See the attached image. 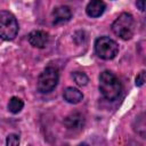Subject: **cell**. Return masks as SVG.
<instances>
[{
  "label": "cell",
  "mask_w": 146,
  "mask_h": 146,
  "mask_svg": "<svg viewBox=\"0 0 146 146\" xmlns=\"http://www.w3.org/2000/svg\"><path fill=\"white\" fill-rule=\"evenodd\" d=\"M51 17H52L54 24H63L71 19L72 11H71L70 7H67V6H59L54 9Z\"/></svg>",
  "instance_id": "ba28073f"
},
{
  "label": "cell",
  "mask_w": 146,
  "mask_h": 146,
  "mask_svg": "<svg viewBox=\"0 0 146 146\" xmlns=\"http://www.w3.org/2000/svg\"><path fill=\"white\" fill-rule=\"evenodd\" d=\"M6 144L7 145H18L19 144V136L18 135H15V133H11V135H8L7 136V139H6Z\"/></svg>",
  "instance_id": "4fadbf2b"
},
{
  "label": "cell",
  "mask_w": 146,
  "mask_h": 146,
  "mask_svg": "<svg viewBox=\"0 0 146 146\" xmlns=\"http://www.w3.org/2000/svg\"><path fill=\"white\" fill-rule=\"evenodd\" d=\"M72 78H73V80L75 81V83L78 86H86L88 83V81H89L88 76L83 72H74L72 74Z\"/></svg>",
  "instance_id": "7c38bea8"
},
{
  "label": "cell",
  "mask_w": 146,
  "mask_h": 146,
  "mask_svg": "<svg viewBox=\"0 0 146 146\" xmlns=\"http://www.w3.org/2000/svg\"><path fill=\"white\" fill-rule=\"evenodd\" d=\"M136 5H137V7H138L139 10H141V11L145 10V0H137Z\"/></svg>",
  "instance_id": "9a60e30c"
},
{
  "label": "cell",
  "mask_w": 146,
  "mask_h": 146,
  "mask_svg": "<svg viewBox=\"0 0 146 146\" xmlns=\"http://www.w3.org/2000/svg\"><path fill=\"white\" fill-rule=\"evenodd\" d=\"M64 124H65L66 129H68L73 132H78L84 127V117L81 113L74 112V113L68 114L65 117Z\"/></svg>",
  "instance_id": "8992f818"
},
{
  "label": "cell",
  "mask_w": 146,
  "mask_h": 146,
  "mask_svg": "<svg viewBox=\"0 0 146 146\" xmlns=\"http://www.w3.org/2000/svg\"><path fill=\"white\" fill-rule=\"evenodd\" d=\"M106 9V5L103 0H90L89 3L87 5L86 13L89 17H99L104 14Z\"/></svg>",
  "instance_id": "9c48e42d"
},
{
  "label": "cell",
  "mask_w": 146,
  "mask_h": 146,
  "mask_svg": "<svg viewBox=\"0 0 146 146\" xmlns=\"http://www.w3.org/2000/svg\"><path fill=\"white\" fill-rule=\"evenodd\" d=\"M63 97L70 104H78V103H80L82 100L83 95L79 89L73 88V87H68V88H66L64 90Z\"/></svg>",
  "instance_id": "30bf717a"
},
{
  "label": "cell",
  "mask_w": 146,
  "mask_h": 146,
  "mask_svg": "<svg viewBox=\"0 0 146 146\" xmlns=\"http://www.w3.org/2000/svg\"><path fill=\"white\" fill-rule=\"evenodd\" d=\"M145 82V71H141L137 76H136V86L141 87Z\"/></svg>",
  "instance_id": "5bb4252c"
},
{
  "label": "cell",
  "mask_w": 146,
  "mask_h": 146,
  "mask_svg": "<svg viewBox=\"0 0 146 146\" xmlns=\"http://www.w3.org/2000/svg\"><path fill=\"white\" fill-rule=\"evenodd\" d=\"M27 39L31 46L35 48H44L49 41V34L44 31L36 30V31H32L29 34Z\"/></svg>",
  "instance_id": "52a82bcc"
},
{
  "label": "cell",
  "mask_w": 146,
  "mask_h": 146,
  "mask_svg": "<svg viewBox=\"0 0 146 146\" xmlns=\"http://www.w3.org/2000/svg\"><path fill=\"white\" fill-rule=\"evenodd\" d=\"M23 106H24V103H23V100L21 98H18V97H11L9 99V103H8V106L7 107H8V111L9 112H11L14 114H17V113H19L22 111Z\"/></svg>",
  "instance_id": "8fae6325"
},
{
  "label": "cell",
  "mask_w": 146,
  "mask_h": 146,
  "mask_svg": "<svg viewBox=\"0 0 146 146\" xmlns=\"http://www.w3.org/2000/svg\"><path fill=\"white\" fill-rule=\"evenodd\" d=\"M59 80V73L58 70L55 67H47L44 68L38 79V90L42 94H47L52 91Z\"/></svg>",
  "instance_id": "5b68a950"
},
{
  "label": "cell",
  "mask_w": 146,
  "mask_h": 146,
  "mask_svg": "<svg viewBox=\"0 0 146 146\" xmlns=\"http://www.w3.org/2000/svg\"><path fill=\"white\" fill-rule=\"evenodd\" d=\"M95 51L100 58L110 60L117 55L119 46L113 39L108 36H99L95 41Z\"/></svg>",
  "instance_id": "277c9868"
},
{
  "label": "cell",
  "mask_w": 146,
  "mask_h": 146,
  "mask_svg": "<svg viewBox=\"0 0 146 146\" xmlns=\"http://www.w3.org/2000/svg\"><path fill=\"white\" fill-rule=\"evenodd\" d=\"M121 82L111 71H104L99 75V91L107 100H115L121 92Z\"/></svg>",
  "instance_id": "6da1fadb"
},
{
  "label": "cell",
  "mask_w": 146,
  "mask_h": 146,
  "mask_svg": "<svg viewBox=\"0 0 146 146\" xmlns=\"http://www.w3.org/2000/svg\"><path fill=\"white\" fill-rule=\"evenodd\" d=\"M112 31L113 33L123 39L129 40L133 35L135 32V19L131 14L122 13L112 24Z\"/></svg>",
  "instance_id": "7a4b0ae2"
},
{
  "label": "cell",
  "mask_w": 146,
  "mask_h": 146,
  "mask_svg": "<svg viewBox=\"0 0 146 146\" xmlns=\"http://www.w3.org/2000/svg\"><path fill=\"white\" fill-rule=\"evenodd\" d=\"M18 33V23L15 16L6 10L0 11V38L3 40H13Z\"/></svg>",
  "instance_id": "3957f363"
}]
</instances>
